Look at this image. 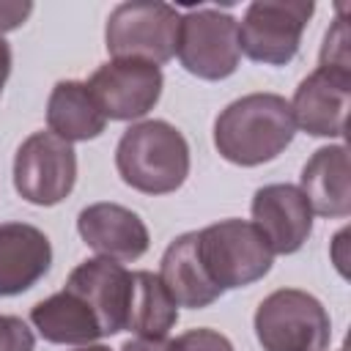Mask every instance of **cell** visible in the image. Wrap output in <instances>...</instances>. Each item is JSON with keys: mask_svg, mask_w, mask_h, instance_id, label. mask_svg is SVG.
I'll use <instances>...</instances> for the list:
<instances>
[{"mask_svg": "<svg viewBox=\"0 0 351 351\" xmlns=\"http://www.w3.org/2000/svg\"><path fill=\"white\" fill-rule=\"evenodd\" d=\"M351 101V71L315 69L307 74L291 101L293 123L313 137H343Z\"/></svg>", "mask_w": 351, "mask_h": 351, "instance_id": "8fae6325", "label": "cell"}, {"mask_svg": "<svg viewBox=\"0 0 351 351\" xmlns=\"http://www.w3.org/2000/svg\"><path fill=\"white\" fill-rule=\"evenodd\" d=\"M8 74H11V47H8V41L0 36V96H3V88H5Z\"/></svg>", "mask_w": 351, "mask_h": 351, "instance_id": "d4e9b609", "label": "cell"}, {"mask_svg": "<svg viewBox=\"0 0 351 351\" xmlns=\"http://www.w3.org/2000/svg\"><path fill=\"white\" fill-rule=\"evenodd\" d=\"M77 181V151L52 132L30 134L14 156V186L33 206L66 200Z\"/></svg>", "mask_w": 351, "mask_h": 351, "instance_id": "ba28073f", "label": "cell"}, {"mask_svg": "<svg viewBox=\"0 0 351 351\" xmlns=\"http://www.w3.org/2000/svg\"><path fill=\"white\" fill-rule=\"evenodd\" d=\"M33 14V3H0V36L8 30H16L25 25V19Z\"/></svg>", "mask_w": 351, "mask_h": 351, "instance_id": "603a6c76", "label": "cell"}, {"mask_svg": "<svg viewBox=\"0 0 351 351\" xmlns=\"http://www.w3.org/2000/svg\"><path fill=\"white\" fill-rule=\"evenodd\" d=\"M178 321V304L154 271H132L126 329L137 337H167Z\"/></svg>", "mask_w": 351, "mask_h": 351, "instance_id": "d6986e66", "label": "cell"}, {"mask_svg": "<svg viewBox=\"0 0 351 351\" xmlns=\"http://www.w3.org/2000/svg\"><path fill=\"white\" fill-rule=\"evenodd\" d=\"M197 258L211 282L228 291L263 280L274 252L252 222L222 219L197 230Z\"/></svg>", "mask_w": 351, "mask_h": 351, "instance_id": "3957f363", "label": "cell"}, {"mask_svg": "<svg viewBox=\"0 0 351 351\" xmlns=\"http://www.w3.org/2000/svg\"><path fill=\"white\" fill-rule=\"evenodd\" d=\"M36 337L27 329V324L16 315L0 313V351H33Z\"/></svg>", "mask_w": 351, "mask_h": 351, "instance_id": "7402d4cb", "label": "cell"}, {"mask_svg": "<svg viewBox=\"0 0 351 351\" xmlns=\"http://www.w3.org/2000/svg\"><path fill=\"white\" fill-rule=\"evenodd\" d=\"M176 55L181 66L208 82L225 80L239 69V22L217 8H197L181 16Z\"/></svg>", "mask_w": 351, "mask_h": 351, "instance_id": "52a82bcc", "label": "cell"}, {"mask_svg": "<svg viewBox=\"0 0 351 351\" xmlns=\"http://www.w3.org/2000/svg\"><path fill=\"white\" fill-rule=\"evenodd\" d=\"M299 189L310 208L321 217H348L351 214V176H348V148L324 145L302 167Z\"/></svg>", "mask_w": 351, "mask_h": 351, "instance_id": "9a60e30c", "label": "cell"}, {"mask_svg": "<svg viewBox=\"0 0 351 351\" xmlns=\"http://www.w3.org/2000/svg\"><path fill=\"white\" fill-rule=\"evenodd\" d=\"M252 225L274 255H293L313 233V208L299 186L266 184L252 195Z\"/></svg>", "mask_w": 351, "mask_h": 351, "instance_id": "30bf717a", "label": "cell"}, {"mask_svg": "<svg viewBox=\"0 0 351 351\" xmlns=\"http://www.w3.org/2000/svg\"><path fill=\"white\" fill-rule=\"evenodd\" d=\"M121 351H178L176 340L167 337H134L121 346Z\"/></svg>", "mask_w": 351, "mask_h": 351, "instance_id": "cb8c5ba5", "label": "cell"}, {"mask_svg": "<svg viewBox=\"0 0 351 351\" xmlns=\"http://www.w3.org/2000/svg\"><path fill=\"white\" fill-rule=\"evenodd\" d=\"M310 0H255L239 22V49L263 66H285L296 58L302 33L313 16Z\"/></svg>", "mask_w": 351, "mask_h": 351, "instance_id": "8992f818", "label": "cell"}, {"mask_svg": "<svg viewBox=\"0 0 351 351\" xmlns=\"http://www.w3.org/2000/svg\"><path fill=\"white\" fill-rule=\"evenodd\" d=\"M74 351H110L107 346H99V343H90V346H80V348H74Z\"/></svg>", "mask_w": 351, "mask_h": 351, "instance_id": "484cf974", "label": "cell"}, {"mask_svg": "<svg viewBox=\"0 0 351 351\" xmlns=\"http://www.w3.org/2000/svg\"><path fill=\"white\" fill-rule=\"evenodd\" d=\"M159 280L178 307L200 310L214 304L225 293L211 282L197 258V230L181 233L167 244L159 263Z\"/></svg>", "mask_w": 351, "mask_h": 351, "instance_id": "2e32d148", "label": "cell"}, {"mask_svg": "<svg viewBox=\"0 0 351 351\" xmlns=\"http://www.w3.org/2000/svg\"><path fill=\"white\" fill-rule=\"evenodd\" d=\"M321 69H337V71H351V60H348V27L343 19L335 22L332 30H326L324 36V47H321Z\"/></svg>", "mask_w": 351, "mask_h": 351, "instance_id": "ffe728a7", "label": "cell"}, {"mask_svg": "<svg viewBox=\"0 0 351 351\" xmlns=\"http://www.w3.org/2000/svg\"><path fill=\"white\" fill-rule=\"evenodd\" d=\"M181 14L167 3H121L112 8L104 41L107 52L121 60H145L154 66L176 55Z\"/></svg>", "mask_w": 351, "mask_h": 351, "instance_id": "5b68a950", "label": "cell"}, {"mask_svg": "<svg viewBox=\"0 0 351 351\" xmlns=\"http://www.w3.org/2000/svg\"><path fill=\"white\" fill-rule=\"evenodd\" d=\"M52 263V244L36 225H0V296H16L33 288Z\"/></svg>", "mask_w": 351, "mask_h": 351, "instance_id": "5bb4252c", "label": "cell"}, {"mask_svg": "<svg viewBox=\"0 0 351 351\" xmlns=\"http://www.w3.org/2000/svg\"><path fill=\"white\" fill-rule=\"evenodd\" d=\"M176 348L178 351H236L233 343L219 335L217 329H189L184 335L176 337Z\"/></svg>", "mask_w": 351, "mask_h": 351, "instance_id": "44dd1931", "label": "cell"}, {"mask_svg": "<svg viewBox=\"0 0 351 351\" xmlns=\"http://www.w3.org/2000/svg\"><path fill=\"white\" fill-rule=\"evenodd\" d=\"M77 230L82 241L101 258L132 263L148 250L145 222L126 206L118 203H90L77 217Z\"/></svg>", "mask_w": 351, "mask_h": 351, "instance_id": "4fadbf2b", "label": "cell"}, {"mask_svg": "<svg viewBox=\"0 0 351 351\" xmlns=\"http://www.w3.org/2000/svg\"><path fill=\"white\" fill-rule=\"evenodd\" d=\"M47 126L66 143H82L99 137L107 126V118L96 104L88 82L60 80L47 99Z\"/></svg>", "mask_w": 351, "mask_h": 351, "instance_id": "ac0fdd59", "label": "cell"}, {"mask_svg": "<svg viewBox=\"0 0 351 351\" xmlns=\"http://www.w3.org/2000/svg\"><path fill=\"white\" fill-rule=\"evenodd\" d=\"M66 288L90 304L104 337L126 329V313L132 299V271L110 258H90L71 269Z\"/></svg>", "mask_w": 351, "mask_h": 351, "instance_id": "7c38bea8", "label": "cell"}, {"mask_svg": "<svg viewBox=\"0 0 351 351\" xmlns=\"http://www.w3.org/2000/svg\"><path fill=\"white\" fill-rule=\"evenodd\" d=\"M30 321L47 343L58 346H90L99 337H104L90 304L69 288L41 299L30 310Z\"/></svg>", "mask_w": 351, "mask_h": 351, "instance_id": "e0dca14e", "label": "cell"}, {"mask_svg": "<svg viewBox=\"0 0 351 351\" xmlns=\"http://www.w3.org/2000/svg\"><path fill=\"white\" fill-rule=\"evenodd\" d=\"M162 85L165 77L159 66L126 58L101 63L88 80L96 104L110 121H134L148 115L162 96Z\"/></svg>", "mask_w": 351, "mask_h": 351, "instance_id": "9c48e42d", "label": "cell"}, {"mask_svg": "<svg viewBox=\"0 0 351 351\" xmlns=\"http://www.w3.org/2000/svg\"><path fill=\"white\" fill-rule=\"evenodd\" d=\"M115 167L126 186L143 195H167L189 176V145L173 123L140 121L121 134Z\"/></svg>", "mask_w": 351, "mask_h": 351, "instance_id": "7a4b0ae2", "label": "cell"}, {"mask_svg": "<svg viewBox=\"0 0 351 351\" xmlns=\"http://www.w3.org/2000/svg\"><path fill=\"white\" fill-rule=\"evenodd\" d=\"M255 335L263 351H324L332 337V321L313 293L280 288L258 304Z\"/></svg>", "mask_w": 351, "mask_h": 351, "instance_id": "277c9868", "label": "cell"}, {"mask_svg": "<svg viewBox=\"0 0 351 351\" xmlns=\"http://www.w3.org/2000/svg\"><path fill=\"white\" fill-rule=\"evenodd\" d=\"M291 104L277 93H247L230 101L214 121V145L222 159L239 167H258L277 159L293 140Z\"/></svg>", "mask_w": 351, "mask_h": 351, "instance_id": "6da1fadb", "label": "cell"}]
</instances>
